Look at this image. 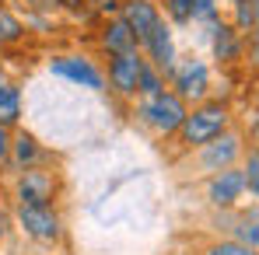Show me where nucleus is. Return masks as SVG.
Masks as SVG:
<instances>
[{
	"label": "nucleus",
	"instance_id": "nucleus-6",
	"mask_svg": "<svg viewBox=\"0 0 259 255\" xmlns=\"http://www.w3.org/2000/svg\"><path fill=\"white\" fill-rule=\"evenodd\" d=\"M193 154H196V168L203 171V175H214V171L242 165V158H245V140H242L238 129H228V133H221L217 140H210L207 147H200V150H193Z\"/></svg>",
	"mask_w": 259,
	"mask_h": 255
},
{
	"label": "nucleus",
	"instance_id": "nucleus-10",
	"mask_svg": "<svg viewBox=\"0 0 259 255\" xmlns=\"http://www.w3.org/2000/svg\"><path fill=\"white\" fill-rule=\"evenodd\" d=\"M140 53L147 56V63L151 67H158L161 74H165V81L172 77L175 63H179V49H175V25L172 21H161L144 42H140Z\"/></svg>",
	"mask_w": 259,
	"mask_h": 255
},
{
	"label": "nucleus",
	"instance_id": "nucleus-5",
	"mask_svg": "<svg viewBox=\"0 0 259 255\" xmlns=\"http://www.w3.org/2000/svg\"><path fill=\"white\" fill-rule=\"evenodd\" d=\"M168 87L186 101V105H200L210 98V87H214V74H210V63L200 60V56H179Z\"/></svg>",
	"mask_w": 259,
	"mask_h": 255
},
{
	"label": "nucleus",
	"instance_id": "nucleus-1",
	"mask_svg": "<svg viewBox=\"0 0 259 255\" xmlns=\"http://www.w3.org/2000/svg\"><path fill=\"white\" fill-rule=\"evenodd\" d=\"M235 123V112H231V105L224 101V98H207V101H200V105H189V116H186V123L179 129V147L182 150H200V147H207L210 140H217L221 133H228V129Z\"/></svg>",
	"mask_w": 259,
	"mask_h": 255
},
{
	"label": "nucleus",
	"instance_id": "nucleus-17",
	"mask_svg": "<svg viewBox=\"0 0 259 255\" xmlns=\"http://www.w3.org/2000/svg\"><path fill=\"white\" fill-rule=\"evenodd\" d=\"M221 21V0H193V25L203 28V35Z\"/></svg>",
	"mask_w": 259,
	"mask_h": 255
},
{
	"label": "nucleus",
	"instance_id": "nucleus-11",
	"mask_svg": "<svg viewBox=\"0 0 259 255\" xmlns=\"http://www.w3.org/2000/svg\"><path fill=\"white\" fill-rule=\"evenodd\" d=\"M245 39H249V35H242V32H238L231 21H224V18L207 32L210 56H214L221 67H231V63H238V60L245 56Z\"/></svg>",
	"mask_w": 259,
	"mask_h": 255
},
{
	"label": "nucleus",
	"instance_id": "nucleus-21",
	"mask_svg": "<svg viewBox=\"0 0 259 255\" xmlns=\"http://www.w3.org/2000/svg\"><path fill=\"white\" fill-rule=\"evenodd\" d=\"M242 171H245V182H249V196L259 203V147H252L242 161Z\"/></svg>",
	"mask_w": 259,
	"mask_h": 255
},
{
	"label": "nucleus",
	"instance_id": "nucleus-4",
	"mask_svg": "<svg viewBox=\"0 0 259 255\" xmlns=\"http://www.w3.org/2000/svg\"><path fill=\"white\" fill-rule=\"evenodd\" d=\"M49 74L74 87L95 91V94L109 91V77H105L102 63L91 60L88 53H56V56H49Z\"/></svg>",
	"mask_w": 259,
	"mask_h": 255
},
{
	"label": "nucleus",
	"instance_id": "nucleus-23",
	"mask_svg": "<svg viewBox=\"0 0 259 255\" xmlns=\"http://www.w3.org/2000/svg\"><path fill=\"white\" fill-rule=\"evenodd\" d=\"M11 143H14V133L7 126H0V165L11 161Z\"/></svg>",
	"mask_w": 259,
	"mask_h": 255
},
{
	"label": "nucleus",
	"instance_id": "nucleus-7",
	"mask_svg": "<svg viewBox=\"0 0 259 255\" xmlns=\"http://www.w3.org/2000/svg\"><path fill=\"white\" fill-rule=\"evenodd\" d=\"M245 192H249V182H245L242 165L207 175V185H203V196H207V203L214 210H238V203L245 199Z\"/></svg>",
	"mask_w": 259,
	"mask_h": 255
},
{
	"label": "nucleus",
	"instance_id": "nucleus-16",
	"mask_svg": "<svg viewBox=\"0 0 259 255\" xmlns=\"http://www.w3.org/2000/svg\"><path fill=\"white\" fill-rule=\"evenodd\" d=\"M21 112H25V98H21V87L14 81H0V126H18L21 123Z\"/></svg>",
	"mask_w": 259,
	"mask_h": 255
},
{
	"label": "nucleus",
	"instance_id": "nucleus-12",
	"mask_svg": "<svg viewBox=\"0 0 259 255\" xmlns=\"http://www.w3.org/2000/svg\"><path fill=\"white\" fill-rule=\"evenodd\" d=\"M119 18L130 25V32L137 35V42H144V39L165 21V11H161L154 0H123Z\"/></svg>",
	"mask_w": 259,
	"mask_h": 255
},
{
	"label": "nucleus",
	"instance_id": "nucleus-8",
	"mask_svg": "<svg viewBox=\"0 0 259 255\" xmlns=\"http://www.w3.org/2000/svg\"><path fill=\"white\" fill-rule=\"evenodd\" d=\"M56 192H60V178L46 165L21 168L14 175V203H56Z\"/></svg>",
	"mask_w": 259,
	"mask_h": 255
},
{
	"label": "nucleus",
	"instance_id": "nucleus-29",
	"mask_svg": "<svg viewBox=\"0 0 259 255\" xmlns=\"http://www.w3.org/2000/svg\"><path fill=\"white\" fill-rule=\"evenodd\" d=\"M165 255H189V252H165Z\"/></svg>",
	"mask_w": 259,
	"mask_h": 255
},
{
	"label": "nucleus",
	"instance_id": "nucleus-24",
	"mask_svg": "<svg viewBox=\"0 0 259 255\" xmlns=\"http://www.w3.org/2000/svg\"><path fill=\"white\" fill-rule=\"evenodd\" d=\"M11 227H18V224H14V213H7L4 207H0V241H7Z\"/></svg>",
	"mask_w": 259,
	"mask_h": 255
},
{
	"label": "nucleus",
	"instance_id": "nucleus-15",
	"mask_svg": "<svg viewBox=\"0 0 259 255\" xmlns=\"http://www.w3.org/2000/svg\"><path fill=\"white\" fill-rule=\"evenodd\" d=\"M228 238H235V241H242V245L259 252V203H249V207L235 210V224H231Z\"/></svg>",
	"mask_w": 259,
	"mask_h": 255
},
{
	"label": "nucleus",
	"instance_id": "nucleus-20",
	"mask_svg": "<svg viewBox=\"0 0 259 255\" xmlns=\"http://www.w3.org/2000/svg\"><path fill=\"white\" fill-rule=\"evenodd\" d=\"M168 81H165V74L158 70V67H144V74H140V94L137 98H151V94H158V91H165Z\"/></svg>",
	"mask_w": 259,
	"mask_h": 255
},
{
	"label": "nucleus",
	"instance_id": "nucleus-18",
	"mask_svg": "<svg viewBox=\"0 0 259 255\" xmlns=\"http://www.w3.org/2000/svg\"><path fill=\"white\" fill-rule=\"evenodd\" d=\"M25 39V21L18 18V14H11V11H4L0 7V45H14Z\"/></svg>",
	"mask_w": 259,
	"mask_h": 255
},
{
	"label": "nucleus",
	"instance_id": "nucleus-9",
	"mask_svg": "<svg viewBox=\"0 0 259 255\" xmlns=\"http://www.w3.org/2000/svg\"><path fill=\"white\" fill-rule=\"evenodd\" d=\"M144 67H147V56H144L140 49H133V53H119V56H109V70H105V77H109V91H116L119 98L137 101Z\"/></svg>",
	"mask_w": 259,
	"mask_h": 255
},
{
	"label": "nucleus",
	"instance_id": "nucleus-3",
	"mask_svg": "<svg viewBox=\"0 0 259 255\" xmlns=\"http://www.w3.org/2000/svg\"><path fill=\"white\" fill-rule=\"evenodd\" d=\"M14 224L35 245H60L67 234L63 213L56 210V203H14Z\"/></svg>",
	"mask_w": 259,
	"mask_h": 255
},
{
	"label": "nucleus",
	"instance_id": "nucleus-31",
	"mask_svg": "<svg viewBox=\"0 0 259 255\" xmlns=\"http://www.w3.org/2000/svg\"><path fill=\"white\" fill-rule=\"evenodd\" d=\"M91 4H98V0H91Z\"/></svg>",
	"mask_w": 259,
	"mask_h": 255
},
{
	"label": "nucleus",
	"instance_id": "nucleus-28",
	"mask_svg": "<svg viewBox=\"0 0 259 255\" xmlns=\"http://www.w3.org/2000/svg\"><path fill=\"white\" fill-rule=\"evenodd\" d=\"M252 7H256V21H259V0H252ZM256 28H259V25H256Z\"/></svg>",
	"mask_w": 259,
	"mask_h": 255
},
{
	"label": "nucleus",
	"instance_id": "nucleus-2",
	"mask_svg": "<svg viewBox=\"0 0 259 255\" xmlns=\"http://www.w3.org/2000/svg\"><path fill=\"white\" fill-rule=\"evenodd\" d=\"M133 116H137V123L144 129H151L154 136H179V129L186 123V116H189V105L175 94L172 87H165V91H158V94H151V98H137L133 101Z\"/></svg>",
	"mask_w": 259,
	"mask_h": 255
},
{
	"label": "nucleus",
	"instance_id": "nucleus-19",
	"mask_svg": "<svg viewBox=\"0 0 259 255\" xmlns=\"http://www.w3.org/2000/svg\"><path fill=\"white\" fill-rule=\"evenodd\" d=\"M200 255H259V252L249 248V245H242V241H235V238H214V241L203 245Z\"/></svg>",
	"mask_w": 259,
	"mask_h": 255
},
{
	"label": "nucleus",
	"instance_id": "nucleus-27",
	"mask_svg": "<svg viewBox=\"0 0 259 255\" xmlns=\"http://www.w3.org/2000/svg\"><path fill=\"white\" fill-rule=\"evenodd\" d=\"M32 7H35V11H56L60 0H32Z\"/></svg>",
	"mask_w": 259,
	"mask_h": 255
},
{
	"label": "nucleus",
	"instance_id": "nucleus-13",
	"mask_svg": "<svg viewBox=\"0 0 259 255\" xmlns=\"http://www.w3.org/2000/svg\"><path fill=\"white\" fill-rule=\"evenodd\" d=\"M98 45H102L105 56H119V53L140 49L137 35L130 32V25L123 18H105V21H102V28H98Z\"/></svg>",
	"mask_w": 259,
	"mask_h": 255
},
{
	"label": "nucleus",
	"instance_id": "nucleus-26",
	"mask_svg": "<svg viewBox=\"0 0 259 255\" xmlns=\"http://www.w3.org/2000/svg\"><path fill=\"white\" fill-rule=\"evenodd\" d=\"M91 0H60V7H67V11H84Z\"/></svg>",
	"mask_w": 259,
	"mask_h": 255
},
{
	"label": "nucleus",
	"instance_id": "nucleus-25",
	"mask_svg": "<svg viewBox=\"0 0 259 255\" xmlns=\"http://www.w3.org/2000/svg\"><path fill=\"white\" fill-rule=\"evenodd\" d=\"M249 39H252V42H249V60H252V63L259 67V28L252 32V35H249Z\"/></svg>",
	"mask_w": 259,
	"mask_h": 255
},
{
	"label": "nucleus",
	"instance_id": "nucleus-14",
	"mask_svg": "<svg viewBox=\"0 0 259 255\" xmlns=\"http://www.w3.org/2000/svg\"><path fill=\"white\" fill-rule=\"evenodd\" d=\"M42 158H46V147L39 143V136L28 133V129H18L14 133V143H11V165L18 171L35 168V165H42Z\"/></svg>",
	"mask_w": 259,
	"mask_h": 255
},
{
	"label": "nucleus",
	"instance_id": "nucleus-22",
	"mask_svg": "<svg viewBox=\"0 0 259 255\" xmlns=\"http://www.w3.org/2000/svg\"><path fill=\"white\" fill-rule=\"evenodd\" d=\"M165 14L172 25H193V0H165Z\"/></svg>",
	"mask_w": 259,
	"mask_h": 255
},
{
	"label": "nucleus",
	"instance_id": "nucleus-30",
	"mask_svg": "<svg viewBox=\"0 0 259 255\" xmlns=\"http://www.w3.org/2000/svg\"><path fill=\"white\" fill-rule=\"evenodd\" d=\"M231 4H235V0H228V7H231Z\"/></svg>",
	"mask_w": 259,
	"mask_h": 255
}]
</instances>
